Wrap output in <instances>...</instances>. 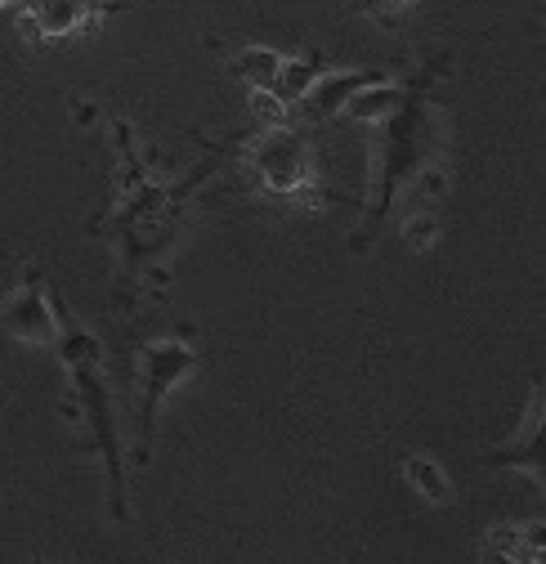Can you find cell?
I'll return each instance as SVG.
<instances>
[{"mask_svg":"<svg viewBox=\"0 0 546 564\" xmlns=\"http://www.w3.org/2000/svg\"><path fill=\"white\" fill-rule=\"evenodd\" d=\"M448 54L426 58L413 77H385L363 86L359 95H350V104L340 108V117H350L359 126H372V153H376V171H372V206L363 210V225L354 229L350 247L368 251L381 234V225L390 220V210L398 202V193L422 180H444L439 175V158L448 144V121L444 108L430 104V86L444 77Z\"/></svg>","mask_w":546,"mask_h":564,"instance_id":"obj_1","label":"cell"},{"mask_svg":"<svg viewBox=\"0 0 546 564\" xmlns=\"http://www.w3.org/2000/svg\"><path fill=\"white\" fill-rule=\"evenodd\" d=\"M112 134H117V153H121V175H117L121 184H117L112 210L90 225V234L108 238L117 247V256H121L117 296L125 305L134 296V288H140V278H149V269L175 247L193 193L220 171V162L229 153L207 158L188 180H157L153 162L144 158L140 139H134V130L125 121H112Z\"/></svg>","mask_w":546,"mask_h":564,"instance_id":"obj_2","label":"cell"},{"mask_svg":"<svg viewBox=\"0 0 546 564\" xmlns=\"http://www.w3.org/2000/svg\"><path fill=\"white\" fill-rule=\"evenodd\" d=\"M54 349L73 381V399H77V416L86 421V448L81 453H99L108 466V511L125 524L130 520V492H125V466H121V444H117V412H112V390L103 381V349L99 340L67 314L58 310V336Z\"/></svg>","mask_w":546,"mask_h":564,"instance_id":"obj_3","label":"cell"},{"mask_svg":"<svg viewBox=\"0 0 546 564\" xmlns=\"http://www.w3.org/2000/svg\"><path fill=\"white\" fill-rule=\"evenodd\" d=\"M242 162L251 193H260L273 206H327V202H350L346 193H331L318 175L314 139L309 126L269 117L255 134L242 139Z\"/></svg>","mask_w":546,"mask_h":564,"instance_id":"obj_4","label":"cell"},{"mask_svg":"<svg viewBox=\"0 0 546 564\" xmlns=\"http://www.w3.org/2000/svg\"><path fill=\"white\" fill-rule=\"evenodd\" d=\"M197 368V345L193 332H166V336H149L134 349V466H149L153 457V435H157V412L166 403V394Z\"/></svg>","mask_w":546,"mask_h":564,"instance_id":"obj_5","label":"cell"},{"mask_svg":"<svg viewBox=\"0 0 546 564\" xmlns=\"http://www.w3.org/2000/svg\"><path fill=\"white\" fill-rule=\"evenodd\" d=\"M58 301L45 292V273L36 264H23L14 292L6 301V314H0V323H6L10 336L19 340H32V345H54L58 336Z\"/></svg>","mask_w":546,"mask_h":564,"instance_id":"obj_6","label":"cell"},{"mask_svg":"<svg viewBox=\"0 0 546 564\" xmlns=\"http://www.w3.org/2000/svg\"><path fill=\"white\" fill-rule=\"evenodd\" d=\"M112 10L117 0H23L19 28L28 41H67L77 32H90Z\"/></svg>","mask_w":546,"mask_h":564,"instance_id":"obj_7","label":"cell"},{"mask_svg":"<svg viewBox=\"0 0 546 564\" xmlns=\"http://www.w3.org/2000/svg\"><path fill=\"white\" fill-rule=\"evenodd\" d=\"M484 462L493 470H524L542 488V479H546V403H542V386L537 381L528 386V408H524V421H520L515 440L506 448L484 453Z\"/></svg>","mask_w":546,"mask_h":564,"instance_id":"obj_8","label":"cell"},{"mask_svg":"<svg viewBox=\"0 0 546 564\" xmlns=\"http://www.w3.org/2000/svg\"><path fill=\"white\" fill-rule=\"evenodd\" d=\"M385 77H390V73H318V77H314V86L301 95L296 112H301L309 126L331 121V117H340V108L350 104V95H359L363 86L385 82Z\"/></svg>","mask_w":546,"mask_h":564,"instance_id":"obj_9","label":"cell"},{"mask_svg":"<svg viewBox=\"0 0 546 564\" xmlns=\"http://www.w3.org/2000/svg\"><path fill=\"white\" fill-rule=\"evenodd\" d=\"M283 63H287V54H283V50L247 45V50H238V54L229 58L225 73H229V77H238V82H247V86H255V95L273 99V90H279V77H283ZM273 104H279V99H273Z\"/></svg>","mask_w":546,"mask_h":564,"instance_id":"obj_10","label":"cell"},{"mask_svg":"<svg viewBox=\"0 0 546 564\" xmlns=\"http://www.w3.org/2000/svg\"><path fill=\"white\" fill-rule=\"evenodd\" d=\"M484 560H542V524H511L484 538Z\"/></svg>","mask_w":546,"mask_h":564,"instance_id":"obj_11","label":"cell"},{"mask_svg":"<svg viewBox=\"0 0 546 564\" xmlns=\"http://www.w3.org/2000/svg\"><path fill=\"white\" fill-rule=\"evenodd\" d=\"M403 479L413 484L422 498L430 502V507H448V498H452V488H448V475H444V466L439 462H430V457H417V453H403Z\"/></svg>","mask_w":546,"mask_h":564,"instance_id":"obj_12","label":"cell"},{"mask_svg":"<svg viewBox=\"0 0 546 564\" xmlns=\"http://www.w3.org/2000/svg\"><path fill=\"white\" fill-rule=\"evenodd\" d=\"M354 6H359L368 19H376V23H385V28H390V23H398L407 10H413L417 0H354Z\"/></svg>","mask_w":546,"mask_h":564,"instance_id":"obj_13","label":"cell"},{"mask_svg":"<svg viewBox=\"0 0 546 564\" xmlns=\"http://www.w3.org/2000/svg\"><path fill=\"white\" fill-rule=\"evenodd\" d=\"M417 220H422V225L407 229V242H413V247L422 251V247H426V234H430V220H426V216H417Z\"/></svg>","mask_w":546,"mask_h":564,"instance_id":"obj_14","label":"cell"}]
</instances>
